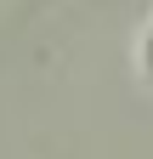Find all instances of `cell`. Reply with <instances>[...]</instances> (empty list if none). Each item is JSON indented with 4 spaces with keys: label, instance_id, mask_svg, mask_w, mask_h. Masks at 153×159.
<instances>
[{
    "label": "cell",
    "instance_id": "obj_1",
    "mask_svg": "<svg viewBox=\"0 0 153 159\" xmlns=\"http://www.w3.org/2000/svg\"><path fill=\"white\" fill-rule=\"evenodd\" d=\"M142 74L153 80V23H147V34H142Z\"/></svg>",
    "mask_w": 153,
    "mask_h": 159
}]
</instances>
